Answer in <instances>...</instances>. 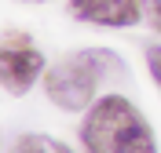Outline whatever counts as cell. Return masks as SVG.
I'll return each mask as SVG.
<instances>
[{
	"mask_svg": "<svg viewBox=\"0 0 161 153\" xmlns=\"http://www.w3.org/2000/svg\"><path fill=\"white\" fill-rule=\"evenodd\" d=\"M11 153H73V150L59 139H48V135H22L11 146Z\"/></svg>",
	"mask_w": 161,
	"mask_h": 153,
	"instance_id": "5b68a950",
	"label": "cell"
},
{
	"mask_svg": "<svg viewBox=\"0 0 161 153\" xmlns=\"http://www.w3.org/2000/svg\"><path fill=\"white\" fill-rule=\"evenodd\" d=\"M147 69H150L154 84L161 88V44H150V48H147Z\"/></svg>",
	"mask_w": 161,
	"mask_h": 153,
	"instance_id": "52a82bcc",
	"label": "cell"
},
{
	"mask_svg": "<svg viewBox=\"0 0 161 153\" xmlns=\"http://www.w3.org/2000/svg\"><path fill=\"white\" fill-rule=\"evenodd\" d=\"M143 22L154 33H161V0H143Z\"/></svg>",
	"mask_w": 161,
	"mask_h": 153,
	"instance_id": "8992f818",
	"label": "cell"
},
{
	"mask_svg": "<svg viewBox=\"0 0 161 153\" xmlns=\"http://www.w3.org/2000/svg\"><path fill=\"white\" fill-rule=\"evenodd\" d=\"M70 15L77 22L121 29V26H136L143 18V0H70Z\"/></svg>",
	"mask_w": 161,
	"mask_h": 153,
	"instance_id": "277c9868",
	"label": "cell"
},
{
	"mask_svg": "<svg viewBox=\"0 0 161 153\" xmlns=\"http://www.w3.org/2000/svg\"><path fill=\"white\" fill-rule=\"evenodd\" d=\"M0 69H4V88L11 95H26L33 84L44 77V55L33 48L30 33L8 29L0 40Z\"/></svg>",
	"mask_w": 161,
	"mask_h": 153,
	"instance_id": "3957f363",
	"label": "cell"
},
{
	"mask_svg": "<svg viewBox=\"0 0 161 153\" xmlns=\"http://www.w3.org/2000/svg\"><path fill=\"white\" fill-rule=\"evenodd\" d=\"M80 142L88 153H158L150 120L125 95H103L92 102L80 124Z\"/></svg>",
	"mask_w": 161,
	"mask_h": 153,
	"instance_id": "6da1fadb",
	"label": "cell"
},
{
	"mask_svg": "<svg viewBox=\"0 0 161 153\" xmlns=\"http://www.w3.org/2000/svg\"><path fill=\"white\" fill-rule=\"evenodd\" d=\"M30 4H48V0H30Z\"/></svg>",
	"mask_w": 161,
	"mask_h": 153,
	"instance_id": "ba28073f",
	"label": "cell"
},
{
	"mask_svg": "<svg viewBox=\"0 0 161 153\" xmlns=\"http://www.w3.org/2000/svg\"><path fill=\"white\" fill-rule=\"evenodd\" d=\"M110 73H125L121 55H114L106 48H84L66 55L44 73V91H48L51 106H59L66 113H80V110H92L99 80Z\"/></svg>",
	"mask_w": 161,
	"mask_h": 153,
	"instance_id": "7a4b0ae2",
	"label": "cell"
}]
</instances>
